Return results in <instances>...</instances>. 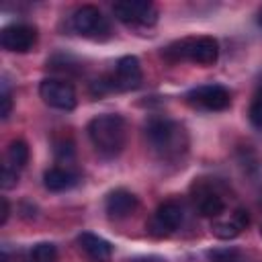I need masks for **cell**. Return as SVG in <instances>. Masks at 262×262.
Masks as SVG:
<instances>
[{"mask_svg": "<svg viewBox=\"0 0 262 262\" xmlns=\"http://www.w3.org/2000/svg\"><path fill=\"white\" fill-rule=\"evenodd\" d=\"M145 141L162 160H176L188 149L186 129L172 119H151L145 125Z\"/></svg>", "mask_w": 262, "mask_h": 262, "instance_id": "cell-1", "label": "cell"}, {"mask_svg": "<svg viewBox=\"0 0 262 262\" xmlns=\"http://www.w3.org/2000/svg\"><path fill=\"white\" fill-rule=\"evenodd\" d=\"M88 137L102 158H115L127 143V123L121 115H98L88 123Z\"/></svg>", "mask_w": 262, "mask_h": 262, "instance_id": "cell-2", "label": "cell"}, {"mask_svg": "<svg viewBox=\"0 0 262 262\" xmlns=\"http://www.w3.org/2000/svg\"><path fill=\"white\" fill-rule=\"evenodd\" d=\"M164 55L172 61H192L199 66H211L219 57V45L213 37H188L166 47Z\"/></svg>", "mask_w": 262, "mask_h": 262, "instance_id": "cell-3", "label": "cell"}, {"mask_svg": "<svg viewBox=\"0 0 262 262\" xmlns=\"http://www.w3.org/2000/svg\"><path fill=\"white\" fill-rule=\"evenodd\" d=\"M113 14L125 23L135 27H151L158 20V8L147 0H123L113 4Z\"/></svg>", "mask_w": 262, "mask_h": 262, "instance_id": "cell-4", "label": "cell"}, {"mask_svg": "<svg viewBox=\"0 0 262 262\" xmlns=\"http://www.w3.org/2000/svg\"><path fill=\"white\" fill-rule=\"evenodd\" d=\"M182 217H184L182 205L176 201H166L151 215V219L147 223V231L154 237H168L170 233H174L180 227Z\"/></svg>", "mask_w": 262, "mask_h": 262, "instance_id": "cell-5", "label": "cell"}, {"mask_svg": "<svg viewBox=\"0 0 262 262\" xmlns=\"http://www.w3.org/2000/svg\"><path fill=\"white\" fill-rule=\"evenodd\" d=\"M39 96L47 106L57 111H72L78 100L74 86L66 80H55V78H47L39 84Z\"/></svg>", "mask_w": 262, "mask_h": 262, "instance_id": "cell-6", "label": "cell"}, {"mask_svg": "<svg viewBox=\"0 0 262 262\" xmlns=\"http://www.w3.org/2000/svg\"><path fill=\"white\" fill-rule=\"evenodd\" d=\"M70 23H72V29L78 35H82V37L98 39V37H102V35L108 33V25H106L104 16L92 4H84V6L76 8L74 14H72V18H70Z\"/></svg>", "mask_w": 262, "mask_h": 262, "instance_id": "cell-7", "label": "cell"}, {"mask_svg": "<svg viewBox=\"0 0 262 262\" xmlns=\"http://www.w3.org/2000/svg\"><path fill=\"white\" fill-rule=\"evenodd\" d=\"M186 100H188V104L203 108V111H223L229 106L231 94L221 84H207V86H199V88L190 90L186 94Z\"/></svg>", "mask_w": 262, "mask_h": 262, "instance_id": "cell-8", "label": "cell"}, {"mask_svg": "<svg viewBox=\"0 0 262 262\" xmlns=\"http://www.w3.org/2000/svg\"><path fill=\"white\" fill-rule=\"evenodd\" d=\"M37 41V29L27 23H14L2 29L0 33V43L6 51L14 53H27L33 49Z\"/></svg>", "mask_w": 262, "mask_h": 262, "instance_id": "cell-9", "label": "cell"}, {"mask_svg": "<svg viewBox=\"0 0 262 262\" xmlns=\"http://www.w3.org/2000/svg\"><path fill=\"white\" fill-rule=\"evenodd\" d=\"M143 80L141 63L135 55H125L117 61L115 74L111 76V88L113 90H135Z\"/></svg>", "mask_w": 262, "mask_h": 262, "instance_id": "cell-10", "label": "cell"}, {"mask_svg": "<svg viewBox=\"0 0 262 262\" xmlns=\"http://www.w3.org/2000/svg\"><path fill=\"white\" fill-rule=\"evenodd\" d=\"M192 199H194V205L203 217H219L225 209L223 194L211 182L194 184V196Z\"/></svg>", "mask_w": 262, "mask_h": 262, "instance_id": "cell-11", "label": "cell"}, {"mask_svg": "<svg viewBox=\"0 0 262 262\" xmlns=\"http://www.w3.org/2000/svg\"><path fill=\"white\" fill-rule=\"evenodd\" d=\"M137 209V196L125 188H115L113 192L106 194L104 201V211L111 219H125Z\"/></svg>", "mask_w": 262, "mask_h": 262, "instance_id": "cell-12", "label": "cell"}, {"mask_svg": "<svg viewBox=\"0 0 262 262\" xmlns=\"http://www.w3.org/2000/svg\"><path fill=\"white\" fill-rule=\"evenodd\" d=\"M76 242H78V248L84 252V256L90 262H111L113 248H111V244L106 239L86 231V233H80Z\"/></svg>", "mask_w": 262, "mask_h": 262, "instance_id": "cell-13", "label": "cell"}, {"mask_svg": "<svg viewBox=\"0 0 262 262\" xmlns=\"http://www.w3.org/2000/svg\"><path fill=\"white\" fill-rule=\"evenodd\" d=\"M248 223H250L248 211L235 209L229 215V219H217L211 229H213V235L219 237V239H233V237H237L248 227Z\"/></svg>", "mask_w": 262, "mask_h": 262, "instance_id": "cell-14", "label": "cell"}, {"mask_svg": "<svg viewBox=\"0 0 262 262\" xmlns=\"http://www.w3.org/2000/svg\"><path fill=\"white\" fill-rule=\"evenodd\" d=\"M76 182H78V176H76L74 172H70L68 168H61V166L49 168V170H45V174H43V184H45V188L51 190V192L68 190V188H72Z\"/></svg>", "mask_w": 262, "mask_h": 262, "instance_id": "cell-15", "label": "cell"}, {"mask_svg": "<svg viewBox=\"0 0 262 262\" xmlns=\"http://www.w3.org/2000/svg\"><path fill=\"white\" fill-rule=\"evenodd\" d=\"M27 162H29V145L25 141H20V139L10 141L8 147H6V160H4V164L10 166V168H14V170H20V168L27 166Z\"/></svg>", "mask_w": 262, "mask_h": 262, "instance_id": "cell-16", "label": "cell"}, {"mask_svg": "<svg viewBox=\"0 0 262 262\" xmlns=\"http://www.w3.org/2000/svg\"><path fill=\"white\" fill-rule=\"evenodd\" d=\"M25 262H57V248L49 242H41L35 244L29 252Z\"/></svg>", "mask_w": 262, "mask_h": 262, "instance_id": "cell-17", "label": "cell"}, {"mask_svg": "<svg viewBox=\"0 0 262 262\" xmlns=\"http://www.w3.org/2000/svg\"><path fill=\"white\" fill-rule=\"evenodd\" d=\"M209 262H246L237 248H215L207 252Z\"/></svg>", "mask_w": 262, "mask_h": 262, "instance_id": "cell-18", "label": "cell"}, {"mask_svg": "<svg viewBox=\"0 0 262 262\" xmlns=\"http://www.w3.org/2000/svg\"><path fill=\"white\" fill-rule=\"evenodd\" d=\"M248 117H250V123L256 127V129H262V82L258 84V90L250 102V111H248Z\"/></svg>", "mask_w": 262, "mask_h": 262, "instance_id": "cell-19", "label": "cell"}, {"mask_svg": "<svg viewBox=\"0 0 262 262\" xmlns=\"http://www.w3.org/2000/svg\"><path fill=\"white\" fill-rule=\"evenodd\" d=\"M18 182V170L10 168V166H2V172H0V186L2 190H10L12 186H16Z\"/></svg>", "mask_w": 262, "mask_h": 262, "instance_id": "cell-20", "label": "cell"}, {"mask_svg": "<svg viewBox=\"0 0 262 262\" xmlns=\"http://www.w3.org/2000/svg\"><path fill=\"white\" fill-rule=\"evenodd\" d=\"M12 111V96H10V90L6 84H2V94H0V115L2 119H8Z\"/></svg>", "mask_w": 262, "mask_h": 262, "instance_id": "cell-21", "label": "cell"}, {"mask_svg": "<svg viewBox=\"0 0 262 262\" xmlns=\"http://www.w3.org/2000/svg\"><path fill=\"white\" fill-rule=\"evenodd\" d=\"M8 215H10V209H8V201H6V199H2V217H0V223H2V225L8 221Z\"/></svg>", "mask_w": 262, "mask_h": 262, "instance_id": "cell-22", "label": "cell"}, {"mask_svg": "<svg viewBox=\"0 0 262 262\" xmlns=\"http://www.w3.org/2000/svg\"><path fill=\"white\" fill-rule=\"evenodd\" d=\"M135 262H162V260H151V258H147V260H135Z\"/></svg>", "mask_w": 262, "mask_h": 262, "instance_id": "cell-23", "label": "cell"}, {"mask_svg": "<svg viewBox=\"0 0 262 262\" xmlns=\"http://www.w3.org/2000/svg\"><path fill=\"white\" fill-rule=\"evenodd\" d=\"M258 25L262 27V10H260V14H258Z\"/></svg>", "mask_w": 262, "mask_h": 262, "instance_id": "cell-24", "label": "cell"}]
</instances>
